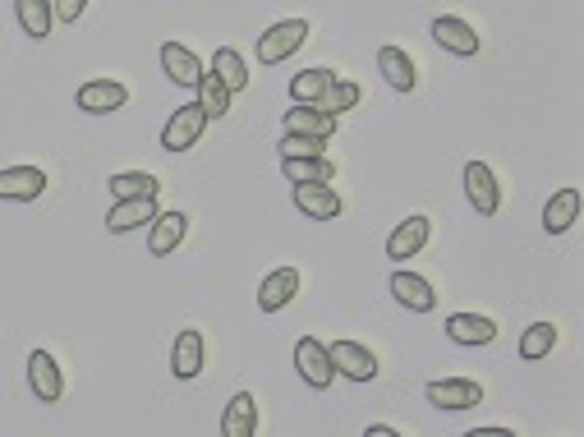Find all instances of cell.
Listing matches in <instances>:
<instances>
[{"mask_svg": "<svg viewBox=\"0 0 584 437\" xmlns=\"http://www.w3.org/2000/svg\"><path fill=\"white\" fill-rule=\"evenodd\" d=\"M308 42V19H281L258 37V64H281Z\"/></svg>", "mask_w": 584, "mask_h": 437, "instance_id": "1", "label": "cell"}, {"mask_svg": "<svg viewBox=\"0 0 584 437\" xmlns=\"http://www.w3.org/2000/svg\"><path fill=\"white\" fill-rule=\"evenodd\" d=\"M203 129H208V111L198 102H185L179 111L162 125V147L166 152H189L198 139H203Z\"/></svg>", "mask_w": 584, "mask_h": 437, "instance_id": "2", "label": "cell"}, {"mask_svg": "<svg viewBox=\"0 0 584 437\" xmlns=\"http://www.w3.org/2000/svg\"><path fill=\"white\" fill-rule=\"evenodd\" d=\"M465 199L475 203L479 216H498L502 208V185H498V170L488 162H469L465 166Z\"/></svg>", "mask_w": 584, "mask_h": 437, "instance_id": "3", "label": "cell"}, {"mask_svg": "<svg viewBox=\"0 0 584 437\" xmlns=\"http://www.w3.org/2000/svg\"><path fill=\"white\" fill-rule=\"evenodd\" d=\"M327 355L336 364V374L350 378V382H373L377 378V359H373L369 345H359V341H331Z\"/></svg>", "mask_w": 584, "mask_h": 437, "instance_id": "4", "label": "cell"}, {"mask_svg": "<svg viewBox=\"0 0 584 437\" xmlns=\"http://www.w3.org/2000/svg\"><path fill=\"white\" fill-rule=\"evenodd\" d=\"M295 368H300V378L308 382V387H331V378H336V364H331V355H327V345L318 341V336H300L295 341Z\"/></svg>", "mask_w": 584, "mask_h": 437, "instance_id": "5", "label": "cell"}, {"mask_svg": "<svg viewBox=\"0 0 584 437\" xmlns=\"http://www.w3.org/2000/svg\"><path fill=\"white\" fill-rule=\"evenodd\" d=\"M28 387H33V397L47 401V405H56L65 397V374H60L51 350H33L28 355Z\"/></svg>", "mask_w": 584, "mask_h": 437, "instance_id": "6", "label": "cell"}, {"mask_svg": "<svg viewBox=\"0 0 584 437\" xmlns=\"http://www.w3.org/2000/svg\"><path fill=\"white\" fill-rule=\"evenodd\" d=\"M47 193V175L42 166H5L0 170V199L5 203H33Z\"/></svg>", "mask_w": 584, "mask_h": 437, "instance_id": "7", "label": "cell"}, {"mask_svg": "<svg viewBox=\"0 0 584 437\" xmlns=\"http://www.w3.org/2000/svg\"><path fill=\"white\" fill-rule=\"evenodd\" d=\"M423 397H429V405H437V410H469V405L483 401V387L475 378H442V382L423 387Z\"/></svg>", "mask_w": 584, "mask_h": 437, "instance_id": "8", "label": "cell"}, {"mask_svg": "<svg viewBox=\"0 0 584 437\" xmlns=\"http://www.w3.org/2000/svg\"><path fill=\"white\" fill-rule=\"evenodd\" d=\"M79 111L87 116H106V111H120V106L129 102V87L120 79H93V83H83L79 87Z\"/></svg>", "mask_w": 584, "mask_h": 437, "instance_id": "9", "label": "cell"}, {"mask_svg": "<svg viewBox=\"0 0 584 437\" xmlns=\"http://www.w3.org/2000/svg\"><path fill=\"white\" fill-rule=\"evenodd\" d=\"M148 226H152V231H148V253H152V258H166V253H175L179 245H185L189 216H185V212H156Z\"/></svg>", "mask_w": 584, "mask_h": 437, "instance_id": "10", "label": "cell"}, {"mask_svg": "<svg viewBox=\"0 0 584 437\" xmlns=\"http://www.w3.org/2000/svg\"><path fill=\"white\" fill-rule=\"evenodd\" d=\"M295 208L313 222H336L341 216V193L331 189V180H313V185H295Z\"/></svg>", "mask_w": 584, "mask_h": 437, "instance_id": "11", "label": "cell"}, {"mask_svg": "<svg viewBox=\"0 0 584 437\" xmlns=\"http://www.w3.org/2000/svg\"><path fill=\"white\" fill-rule=\"evenodd\" d=\"M429 235H433V222L423 212H414V216H406L392 235H387V258L392 262H406V258H414L423 245H429Z\"/></svg>", "mask_w": 584, "mask_h": 437, "instance_id": "12", "label": "cell"}, {"mask_svg": "<svg viewBox=\"0 0 584 437\" xmlns=\"http://www.w3.org/2000/svg\"><path fill=\"white\" fill-rule=\"evenodd\" d=\"M433 42L442 51H452V56H479V33L456 14H437L433 19Z\"/></svg>", "mask_w": 584, "mask_h": 437, "instance_id": "13", "label": "cell"}, {"mask_svg": "<svg viewBox=\"0 0 584 437\" xmlns=\"http://www.w3.org/2000/svg\"><path fill=\"white\" fill-rule=\"evenodd\" d=\"M171 374L179 382H194L198 374H203V332L185 327V332L175 336V345H171Z\"/></svg>", "mask_w": 584, "mask_h": 437, "instance_id": "14", "label": "cell"}, {"mask_svg": "<svg viewBox=\"0 0 584 437\" xmlns=\"http://www.w3.org/2000/svg\"><path fill=\"white\" fill-rule=\"evenodd\" d=\"M295 295H300V272H295V268H277V272L262 276V286H258V309H262V314H281Z\"/></svg>", "mask_w": 584, "mask_h": 437, "instance_id": "15", "label": "cell"}, {"mask_svg": "<svg viewBox=\"0 0 584 437\" xmlns=\"http://www.w3.org/2000/svg\"><path fill=\"white\" fill-rule=\"evenodd\" d=\"M281 125H285V134H313V139H331L336 134V116H327L323 106H313V102H295Z\"/></svg>", "mask_w": 584, "mask_h": 437, "instance_id": "16", "label": "cell"}, {"mask_svg": "<svg viewBox=\"0 0 584 437\" xmlns=\"http://www.w3.org/2000/svg\"><path fill=\"white\" fill-rule=\"evenodd\" d=\"M162 70L179 87H198V79H203V60H198L185 42H166L162 47Z\"/></svg>", "mask_w": 584, "mask_h": 437, "instance_id": "17", "label": "cell"}, {"mask_svg": "<svg viewBox=\"0 0 584 437\" xmlns=\"http://www.w3.org/2000/svg\"><path fill=\"white\" fill-rule=\"evenodd\" d=\"M392 295H396V304H406L410 314H433L437 309V295L419 272H396L392 276Z\"/></svg>", "mask_w": 584, "mask_h": 437, "instance_id": "18", "label": "cell"}, {"mask_svg": "<svg viewBox=\"0 0 584 437\" xmlns=\"http://www.w3.org/2000/svg\"><path fill=\"white\" fill-rule=\"evenodd\" d=\"M152 216H156V193H148V199H120L106 212V231H116V235L139 231V226L152 222Z\"/></svg>", "mask_w": 584, "mask_h": 437, "instance_id": "19", "label": "cell"}, {"mask_svg": "<svg viewBox=\"0 0 584 437\" xmlns=\"http://www.w3.org/2000/svg\"><path fill=\"white\" fill-rule=\"evenodd\" d=\"M258 433V401L254 391H235L226 414H221V437H254Z\"/></svg>", "mask_w": 584, "mask_h": 437, "instance_id": "20", "label": "cell"}, {"mask_svg": "<svg viewBox=\"0 0 584 437\" xmlns=\"http://www.w3.org/2000/svg\"><path fill=\"white\" fill-rule=\"evenodd\" d=\"M446 336L456 345H492L498 341V322L479 318V314H452L446 318Z\"/></svg>", "mask_w": 584, "mask_h": 437, "instance_id": "21", "label": "cell"}, {"mask_svg": "<svg viewBox=\"0 0 584 437\" xmlns=\"http://www.w3.org/2000/svg\"><path fill=\"white\" fill-rule=\"evenodd\" d=\"M377 70H382V79H387V83L396 87V93H414L419 74H414L410 51H400V47H382V51H377Z\"/></svg>", "mask_w": 584, "mask_h": 437, "instance_id": "22", "label": "cell"}, {"mask_svg": "<svg viewBox=\"0 0 584 437\" xmlns=\"http://www.w3.org/2000/svg\"><path fill=\"white\" fill-rule=\"evenodd\" d=\"M580 203H584V193H580L575 185H571V189H561V193H552L548 208H544V231H548V235L571 231V222L580 216Z\"/></svg>", "mask_w": 584, "mask_h": 437, "instance_id": "23", "label": "cell"}, {"mask_svg": "<svg viewBox=\"0 0 584 437\" xmlns=\"http://www.w3.org/2000/svg\"><path fill=\"white\" fill-rule=\"evenodd\" d=\"M14 14H19V28L28 37H51V24H56V5L51 0H14Z\"/></svg>", "mask_w": 584, "mask_h": 437, "instance_id": "24", "label": "cell"}, {"mask_svg": "<svg viewBox=\"0 0 584 437\" xmlns=\"http://www.w3.org/2000/svg\"><path fill=\"white\" fill-rule=\"evenodd\" d=\"M212 74H221V83L231 87V93H244L249 87V64H244V56L235 51V47H217V56H212Z\"/></svg>", "mask_w": 584, "mask_h": 437, "instance_id": "25", "label": "cell"}, {"mask_svg": "<svg viewBox=\"0 0 584 437\" xmlns=\"http://www.w3.org/2000/svg\"><path fill=\"white\" fill-rule=\"evenodd\" d=\"M231 87L221 83V74H212V70H203V79H198V106L208 111V120H221L231 111Z\"/></svg>", "mask_w": 584, "mask_h": 437, "instance_id": "26", "label": "cell"}, {"mask_svg": "<svg viewBox=\"0 0 584 437\" xmlns=\"http://www.w3.org/2000/svg\"><path fill=\"white\" fill-rule=\"evenodd\" d=\"M281 170H285L290 185H313V180H331L336 175V166L327 162V152L323 157H281Z\"/></svg>", "mask_w": 584, "mask_h": 437, "instance_id": "27", "label": "cell"}, {"mask_svg": "<svg viewBox=\"0 0 584 437\" xmlns=\"http://www.w3.org/2000/svg\"><path fill=\"white\" fill-rule=\"evenodd\" d=\"M331 70H323V64H313V70H304V74H295L290 79V102H313L318 106L323 102V93L331 87Z\"/></svg>", "mask_w": 584, "mask_h": 437, "instance_id": "28", "label": "cell"}, {"mask_svg": "<svg viewBox=\"0 0 584 437\" xmlns=\"http://www.w3.org/2000/svg\"><path fill=\"white\" fill-rule=\"evenodd\" d=\"M162 185H156V175L148 170H125V175H110V199H148V193H156Z\"/></svg>", "mask_w": 584, "mask_h": 437, "instance_id": "29", "label": "cell"}, {"mask_svg": "<svg viewBox=\"0 0 584 437\" xmlns=\"http://www.w3.org/2000/svg\"><path fill=\"white\" fill-rule=\"evenodd\" d=\"M359 97H364V87H359L354 79H331V87H327V93H323V111L327 116H336V120H341V111H354V106H359Z\"/></svg>", "mask_w": 584, "mask_h": 437, "instance_id": "30", "label": "cell"}, {"mask_svg": "<svg viewBox=\"0 0 584 437\" xmlns=\"http://www.w3.org/2000/svg\"><path fill=\"white\" fill-rule=\"evenodd\" d=\"M552 345H557V327H552V322H529L525 336H521V359H525V364L548 359Z\"/></svg>", "mask_w": 584, "mask_h": 437, "instance_id": "31", "label": "cell"}, {"mask_svg": "<svg viewBox=\"0 0 584 437\" xmlns=\"http://www.w3.org/2000/svg\"><path fill=\"white\" fill-rule=\"evenodd\" d=\"M327 139H313V134H285L281 139V157H323Z\"/></svg>", "mask_w": 584, "mask_h": 437, "instance_id": "32", "label": "cell"}, {"mask_svg": "<svg viewBox=\"0 0 584 437\" xmlns=\"http://www.w3.org/2000/svg\"><path fill=\"white\" fill-rule=\"evenodd\" d=\"M56 5V19H65V24H74V19L87 10V0H51Z\"/></svg>", "mask_w": 584, "mask_h": 437, "instance_id": "33", "label": "cell"}, {"mask_svg": "<svg viewBox=\"0 0 584 437\" xmlns=\"http://www.w3.org/2000/svg\"><path fill=\"white\" fill-rule=\"evenodd\" d=\"M369 437H396L392 424H369Z\"/></svg>", "mask_w": 584, "mask_h": 437, "instance_id": "34", "label": "cell"}]
</instances>
